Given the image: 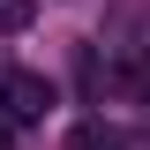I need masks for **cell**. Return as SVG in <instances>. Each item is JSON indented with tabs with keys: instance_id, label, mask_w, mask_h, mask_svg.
<instances>
[{
	"instance_id": "6da1fadb",
	"label": "cell",
	"mask_w": 150,
	"mask_h": 150,
	"mask_svg": "<svg viewBox=\"0 0 150 150\" xmlns=\"http://www.w3.org/2000/svg\"><path fill=\"white\" fill-rule=\"evenodd\" d=\"M53 112V83L30 68H0V120L8 128H30V120H45Z\"/></svg>"
},
{
	"instance_id": "7a4b0ae2",
	"label": "cell",
	"mask_w": 150,
	"mask_h": 150,
	"mask_svg": "<svg viewBox=\"0 0 150 150\" xmlns=\"http://www.w3.org/2000/svg\"><path fill=\"white\" fill-rule=\"evenodd\" d=\"M120 98H150V53H120L112 60V75H105Z\"/></svg>"
},
{
	"instance_id": "3957f363",
	"label": "cell",
	"mask_w": 150,
	"mask_h": 150,
	"mask_svg": "<svg viewBox=\"0 0 150 150\" xmlns=\"http://www.w3.org/2000/svg\"><path fill=\"white\" fill-rule=\"evenodd\" d=\"M68 150H128V135H120V128H105V120H83Z\"/></svg>"
},
{
	"instance_id": "5b68a950",
	"label": "cell",
	"mask_w": 150,
	"mask_h": 150,
	"mask_svg": "<svg viewBox=\"0 0 150 150\" xmlns=\"http://www.w3.org/2000/svg\"><path fill=\"white\" fill-rule=\"evenodd\" d=\"M0 150H8V128H0Z\"/></svg>"
},
{
	"instance_id": "277c9868",
	"label": "cell",
	"mask_w": 150,
	"mask_h": 150,
	"mask_svg": "<svg viewBox=\"0 0 150 150\" xmlns=\"http://www.w3.org/2000/svg\"><path fill=\"white\" fill-rule=\"evenodd\" d=\"M30 15H38V0H0V30H30Z\"/></svg>"
}]
</instances>
